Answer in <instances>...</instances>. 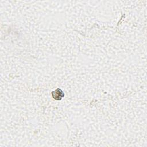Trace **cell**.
I'll use <instances>...</instances> for the list:
<instances>
[{
    "mask_svg": "<svg viewBox=\"0 0 147 147\" xmlns=\"http://www.w3.org/2000/svg\"><path fill=\"white\" fill-rule=\"evenodd\" d=\"M51 94L53 98L56 100H60L64 96V93L60 88H57L55 91H52Z\"/></svg>",
    "mask_w": 147,
    "mask_h": 147,
    "instance_id": "6da1fadb",
    "label": "cell"
}]
</instances>
